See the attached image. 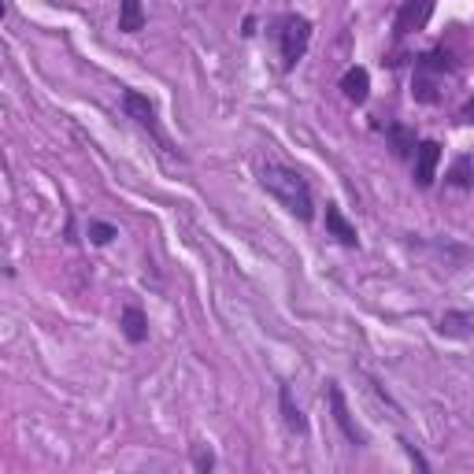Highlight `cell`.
<instances>
[{"mask_svg": "<svg viewBox=\"0 0 474 474\" xmlns=\"http://www.w3.org/2000/svg\"><path fill=\"white\" fill-rule=\"evenodd\" d=\"M390 141H393V152H397V156L415 152V133H412L408 126H390Z\"/></svg>", "mask_w": 474, "mask_h": 474, "instance_id": "4fadbf2b", "label": "cell"}, {"mask_svg": "<svg viewBox=\"0 0 474 474\" xmlns=\"http://www.w3.org/2000/svg\"><path fill=\"white\" fill-rule=\"evenodd\" d=\"M123 111L126 116L138 123V126H145L156 141H160L164 149H167V138H164V130H160V123H156V108H152V100L145 97V93H138V89H126L123 93Z\"/></svg>", "mask_w": 474, "mask_h": 474, "instance_id": "277c9868", "label": "cell"}, {"mask_svg": "<svg viewBox=\"0 0 474 474\" xmlns=\"http://www.w3.org/2000/svg\"><path fill=\"white\" fill-rule=\"evenodd\" d=\"M145 27V8L141 0H119V30L123 34H138Z\"/></svg>", "mask_w": 474, "mask_h": 474, "instance_id": "8fae6325", "label": "cell"}, {"mask_svg": "<svg viewBox=\"0 0 474 474\" xmlns=\"http://www.w3.org/2000/svg\"><path fill=\"white\" fill-rule=\"evenodd\" d=\"M89 237H93V245H108L119 234H116V227H108V222H89Z\"/></svg>", "mask_w": 474, "mask_h": 474, "instance_id": "5bb4252c", "label": "cell"}, {"mask_svg": "<svg viewBox=\"0 0 474 474\" xmlns=\"http://www.w3.org/2000/svg\"><path fill=\"white\" fill-rule=\"evenodd\" d=\"M260 182H263V189L275 197L289 215H297L301 222L311 219V189H308V182H304V178L293 171V167L267 164L263 174H260Z\"/></svg>", "mask_w": 474, "mask_h": 474, "instance_id": "6da1fadb", "label": "cell"}, {"mask_svg": "<svg viewBox=\"0 0 474 474\" xmlns=\"http://www.w3.org/2000/svg\"><path fill=\"white\" fill-rule=\"evenodd\" d=\"M308 44H311V22L304 15H285L278 22V49H282V67H285V71H293V67L304 60Z\"/></svg>", "mask_w": 474, "mask_h": 474, "instance_id": "7a4b0ae2", "label": "cell"}, {"mask_svg": "<svg viewBox=\"0 0 474 474\" xmlns=\"http://www.w3.org/2000/svg\"><path fill=\"white\" fill-rule=\"evenodd\" d=\"M438 164H441V145L438 141H419L415 145V186H430L434 174H438Z\"/></svg>", "mask_w": 474, "mask_h": 474, "instance_id": "8992f818", "label": "cell"}, {"mask_svg": "<svg viewBox=\"0 0 474 474\" xmlns=\"http://www.w3.org/2000/svg\"><path fill=\"white\" fill-rule=\"evenodd\" d=\"M460 119H463V123H474V100H470V104L460 111Z\"/></svg>", "mask_w": 474, "mask_h": 474, "instance_id": "e0dca14e", "label": "cell"}, {"mask_svg": "<svg viewBox=\"0 0 474 474\" xmlns=\"http://www.w3.org/2000/svg\"><path fill=\"white\" fill-rule=\"evenodd\" d=\"M212 463H215L212 453H197V467H200V470H212Z\"/></svg>", "mask_w": 474, "mask_h": 474, "instance_id": "2e32d148", "label": "cell"}, {"mask_svg": "<svg viewBox=\"0 0 474 474\" xmlns=\"http://www.w3.org/2000/svg\"><path fill=\"white\" fill-rule=\"evenodd\" d=\"M278 400H282V415H285V426L289 430H297V434H308V419L301 415V408L293 404V393L282 386V393H278Z\"/></svg>", "mask_w": 474, "mask_h": 474, "instance_id": "7c38bea8", "label": "cell"}, {"mask_svg": "<svg viewBox=\"0 0 474 474\" xmlns=\"http://www.w3.org/2000/svg\"><path fill=\"white\" fill-rule=\"evenodd\" d=\"M445 71H453V56H448L445 49L426 52V56L415 63V89H412V93H415L422 104H434V100H438V93H434V78L445 75Z\"/></svg>", "mask_w": 474, "mask_h": 474, "instance_id": "3957f363", "label": "cell"}, {"mask_svg": "<svg viewBox=\"0 0 474 474\" xmlns=\"http://www.w3.org/2000/svg\"><path fill=\"white\" fill-rule=\"evenodd\" d=\"M470 178H467V160H460L456 164V171H453V186H467Z\"/></svg>", "mask_w": 474, "mask_h": 474, "instance_id": "9a60e30c", "label": "cell"}, {"mask_svg": "<svg viewBox=\"0 0 474 474\" xmlns=\"http://www.w3.org/2000/svg\"><path fill=\"white\" fill-rule=\"evenodd\" d=\"M341 93L352 100V104H364L367 93H371V75L367 67H349V71L341 75Z\"/></svg>", "mask_w": 474, "mask_h": 474, "instance_id": "ba28073f", "label": "cell"}, {"mask_svg": "<svg viewBox=\"0 0 474 474\" xmlns=\"http://www.w3.org/2000/svg\"><path fill=\"white\" fill-rule=\"evenodd\" d=\"M326 397H330V408H333V422L341 426V434H345L349 441H356V445H364L367 438H364V430H359V426L352 422V415H349V404H345V393H341V386H333V382H330Z\"/></svg>", "mask_w": 474, "mask_h": 474, "instance_id": "52a82bcc", "label": "cell"}, {"mask_svg": "<svg viewBox=\"0 0 474 474\" xmlns=\"http://www.w3.org/2000/svg\"><path fill=\"white\" fill-rule=\"evenodd\" d=\"M434 15V0H404L397 8V19H393V34L397 37H408L415 30H422L426 22Z\"/></svg>", "mask_w": 474, "mask_h": 474, "instance_id": "5b68a950", "label": "cell"}, {"mask_svg": "<svg viewBox=\"0 0 474 474\" xmlns=\"http://www.w3.org/2000/svg\"><path fill=\"white\" fill-rule=\"evenodd\" d=\"M326 230H330L337 241H341V245H349V248L359 241V237H356V227L341 215V208H337V205H326Z\"/></svg>", "mask_w": 474, "mask_h": 474, "instance_id": "9c48e42d", "label": "cell"}, {"mask_svg": "<svg viewBox=\"0 0 474 474\" xmlns=\"http://www.w3.org/2000/svg\"><path fill=\"white\" fill-rule=\"evenodd\" d=\"M123 333L130 337L133 345H141L145 337H149V319H145V311L138 308V304H130V308H123Z\"/></svg>", "mask_w": 474, "mask_h": 474, "instance_id": "30bf717a", "label": "cell"}]
</instances>
